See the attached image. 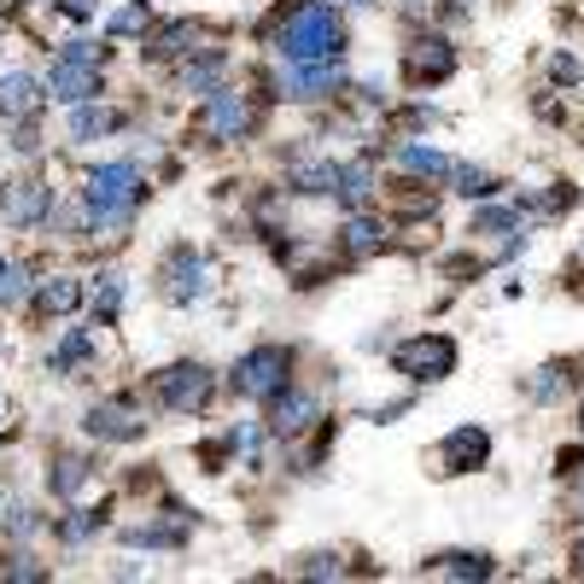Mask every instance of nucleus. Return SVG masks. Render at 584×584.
I'll list each match as a JSON object with an SVG mask.
<instances>
[{"instance_id": "obj_9", "label": "nucleus", "mask_w": 584, "mask_h": 584, "mask_svg": "<svg viewBox=\"0 0 584 584\" xmlns=\"http://www.w3.org/2000/svg\"><path fill=\"white\" fill-rule=\"evenodd\" d=\"M164 275H170V299H176V304H194V299H205V292H211V257H199V252H176V257H170V264H164Z\"/></svg>"}, {"instance_id": "obj_24", "label": "nucleus", "mask_w": 584, "mask_h": 584, "mask_svg": "<svg viewBox=\"0 0 584 584\" xmlns=\"http://www.w3.org/2000/svg\"><path fill=\"white\" fill-rule=\"evenodd\" d=\"M451 182H456V194H468V199H491L497 194V176L491 170H474V164H451Z\"/></svg>"}, {"instance_id": "obj_32", "label": "nucleus", "mask_w": 584, "mask_h": 584, "mask_svg": "<svg viewBox=\"0 0 584 584\" xmlns=\"http://www.w3.org/2000/svg\"><path fill=\"white\" fill-rule=\"evenodd\" d=\"M299 573L304 579H339V573H346V561H339V556H304Z\"/></svg>"}, {"instance_id": "obj_20", "label": "nucleus", "mask_w": 584, "mask_h": 584, "mask_svg": "<svg viewBox=\"0 0 584 584\" xmlns=\"http://www.w3.org/2000/svg\"><path fill=\"white\" fill-rule=\"evenodd\" d=\"M36 299H42L47 316H65V311H77V304H82V287L71 281V275H54V281H42Z\"/></svg>"}, {"instance_id": "obj_31", "label": "nucleus", "mask_w": 584, "mask_h": 584, "mask_svg": "<svg viewBox=\"0 0 584 584\" xmlns=\"http://www.w3.org/2000/svg\"><path fill=\"white\" fill-rule=\"evenodd\" d=\"M194 36H199V30H194V24H170V30H164V36H159V42H147V54H182V47H187V42H194Z\"/></svg>"}, {"instance_id": "obj_23", "label": "nucleus", "mask_w": 584, "mask_h": 584, "mask_svg": "<svg viewBox=\"0 0 584 584\" xmlns=\"http://www.w3.org/2000/svg\"><path fill=\"white\" fill-rule=\"evenodd\" d=\"M182 89H187V94H217V89H222V59H217V54H211V59H194V65L182 71Z\"/></svg>"}, {"instance_id": "obj_6", "label": "nucleus", "mask_w": 584, "mask_h": 584, "mask_svg": "<svg viewBox=\"0 0 584 584\" xmlns=\"http://www.w3.org/2000/svg\"><path fill=\"white\" fill-rule=\"evenodd\" d=\"M211 392H217V381L205 363H170L159 374V398H164V409H176V416H199V409L211 404Z\"/></svg>"}, {"instance_id": "obj_25", "label": "nucleus", "mask_w": 584, "mask_h": 584, "mask_svg": "<svg viewBox=\"0 0 584 584\" xmlns=\"http://www.w3.org/2000/svg\"><path fill=\"white\" fill-rule=\"evenodd\" d=\"M147 24H152V0H129L124 12H112V19H106L112 36H141Z\"/></svg>"}, {"instance_id": "obj_14", "label": "nucleus", "mask_w": 584, "mask_h": 584, "mask_svg": "<svg viewBox=\"0 0 584 584\" xmlns=\"http://www.w3.org/2000/svg\"><path fill=\"white\" fill-rule=\"evenodd\" d=\"M82 427H89L94 439H112V444L141 439V416H135L129 404H94L89 416H82Z\"/></svg>"}, {"instance_id": "obj_16", "label": "nucleus", "mask_w": 584, "mask_h": 584, "mask_svg": "<svg viewBox=\"0 0 584 584\" xmlns=\"http://www.w3.org/2000/svg\"><path fill=\"white\" fill-rule=\"evenodd\" d=\"M89 462H82V456H54V468H47V491H54V497H77L82 486H89Z\"/></svg>"}, {"instance_id": "obj_2", "label": "nucleus", "mask_w": 584, "mask_h": 584, "mask_svg": "<svg viewBox=\"0 0 584 584\" xmlns=\"http://www.w3.org/2000/svg\"><path fill=\"white\" fill-rule=\"evenodd\" d=\"M275 47H281V59H304V65H311V59H339V19H334V7H322V0L299 7L281 24Z\"/></svg>"}, {"instance_id": "obj_41", "label": "nucleus", "mask_w": 584, "mask_h": 584, "mask_svg": "<svg viewBox=\"0 0 584 584\" xmlns=\"http://www.w3.org/2000/svg\"><path fill=\"white\" fill-rule=\"evenodd\" d=\"M573 497H579V509H584V474H579V486H573Z\"/></svg>"}, {"instance_id": "obj_27", "label": "nucleus", "mask_w": 584, "mask_h": 584, "mask_svg": "<svg viewBox=\"0 0 584 584\" xmlns=\"http://www.w3.org/2000/svg\"><path fill=\"white\" fill-rule=\"evenodd\" d=\"M117 124V117L106 112V106H77V117H71V141H94V135H106Z\"/></svg>"}, {"instance_id": "obj_39", "label": "nucleus", "mask_w": 584, "mask_h": 584, "mask_svg": "<svg viewBox=\"0 0 584 584\" xmlns=\"http://www.w3.org/2000/svg\"><path fill=\"white\" fill-rule=\"evenodd\" d=\"M65 12H71V19H89V12H94V0H65Z\"/></svg>"}, {"instance_id": "obj_19", "label": "nucleus", "mask_w": 584, "mask_h": 584, "mask_svg": "<svg viewBox=\"0 0 584 584\" xmlns=\"http://www.w3.org/2000/svg\"><path fill=\"white\" fill-rule=\"evenodd\" d=\"M334 194L346 199L351 211H363V205L374 199V170H369V164H346V170H339V187H334Z\"/></svg>"}, {"instance_id": "obj_17", "label": "nucleus", "mask_w": 584, "mask_h": 584, "mask_svg": "<svg viewBox=\"0 0 584 584\" xmlns=\"http://www.w3.org/2000/svg\"><path fill=\"white\" fill-rule=\"evenodd\" d=\"M339 240H346V252L351 257H369V252H381L386 246V229L374 217H351L346 229H339Z\"/></svg>"}, {"instance_id": "obj_5", "label": "nucleus", "mask_w": 584, "mask_h": 584, "mask_svg": "<svg viewBox=\"0 0 584 584\" xmlns=\"http://www.w3.org/2000/svg\"><path fill=\"white\" fill-rule=\"evenodd\" d=\"M392 369L409 374V381H444V374L456 369V339H444V334L404 339V346L392 351Z\"/></svg>"}, {"instance_id": "obj_1", "label": "nucleus", "mask_w": 584, "mask_h": 584, "mask_svg": "<svg viewBox=\"0 0 584 584\" xmlns=\"http://www.w3.org/2000/svg\"><path fill=\"white\" fill-rule=\"evenodd\" d=\"M141 194H147L141 170H135L129 159L89 170V187H82V199H89V211H94V229H124V222L135 217V205H141Z\"/></svg>"}, {"instance_id": "obj_15", "label": "nucleus", "mask_w": 584, "mask_h": 584, "mask_svg": "<svg viewBox=\"0 0 584 584\" xmlns=\"http://www.w3.org/2000/svg\"><path fill=\"white\" fill-rule=\"evenodd\" d=\"M36 106H42L36 77H24V71H7V77H0V112H7V117H30Z\"/></svg>"}, {"instance_id": "obj_4", "label": "nucleus", "mask_w": 584, "mask_h": 584, "mask_svg": "<svg viewBox=\"0 0 584 584\" xmlns=\"http://www.w3.org/2000/svg\"><path fill=\"white\" fill-rule=\"evenodd\" d=\"M339 82H346V71H339V59H281L275 65V94L281 100H328L339 94Z\"/></svg>"}, {"instance_id": "obj_37", "label": "nucleus", "mask_w": 584, "mask_h": 584, "mask_svg": "<svg viewBox=\"0 0 584 584\" xmlns=\"http://www.w3.org/2000/svg\"><path fill=\"white\" fill-rule=\"evenodd\" d=\"M77 357H89V339H82V334H71V339H65V351L54 357V369H65V363H77Z\"/></svg>"}, {"instance_id": "obj_30", "label": "nucleus", "mask_w": 584, "mask_h": 584, "mask_svg": "<svg viewBox=\"0 0 584 584\" xmlns=\"http://www.w3.org/2000/svg\"><path fill=\"white\" fill-rule=\"evenodd\" d=\"M24 292H30V269L24 264H0V304H19L24 299Z\"/></svg>"}, {"instance_id": "obj_34", "label": "nucleus", "mask_w": 584, "mask_h": 584, "mask_svg": "<svg viewBox=\"0 0 584 584\" xmlns=\"http://www.w3.org/2000/svg\"><path fill=\"white\" fill-rule=\"evenodd\" d=\"M7 573H12V579H30V584H36V579H47V567H42L36 556H12V561H7Z\"/></svg>"}, {"instance_id": "obj_10", "label": "nucleus", "mask_w": 584, "mask_h": 584, "mask_svg": "<svg viewBox=\"0 0 584 584\" xmlns=\"http://www.w3.org/2000/svg\"><path fill=\"white\" fill-rule=\"evenodd\" d=\"M0 217L19 222V229L47 222V217H54V194H47V182H12L7 194H0Z\"/></svg>"}, {"instance_id": "obj_3", "label": "nucleus", "mask_w": 584, "mask_h": 584, "mask_svg": "<svg viewBox=\"0 0 584 584\" xmlns=\"http://www.w3.org/2000/svg\"><path fill=\"white\" fill-rule=\"evenodd\" d=\"M292 346H257L234 363V392L240 398H275V392H287L292 381Z\"/></svg>"}, {"instance_id": "obj_22", "label": "nucleus", "mask_w": 584, "mask_h": 584, "mask_svg": "<svg viewBox=\"0 0 584 584\" xmlns=\"http://www.w3.org/2000/svg\"><path fill=\"white\" fill-rule=\"evenodd\" d=\"M117 311H124V269H106V275L94 281V316L112 322Z\"/></svg>"}, {"instance_id": "obj_18", "label": "nucleus", "mask_w": 584, "mask_h": 584, "mask_svg": "<svg viewBox=\"0 0 584 584\" xmlns=\"http://www.w3.org/2000/svg\"><path fill=\"white\" fill-rule=\"evenodd\" d=\"M404 170H416V176H451V159H444L439 147H416V141H404L398 152H392Z\"/></svg>"}, {"instance_id": "obj_26", "label": "nucleus", "mask_w": 584, "mask_h": 584, "mask_svg": "<svg viewBox=\"0 0 584 584\" xmlns=\"http://www.w3.org/2000/svg\"><path fill=\"white\" fill-rule=\"evenodd\" d=\"M100 526H106V514H100V509H77V514H65V521H59V538L65 544H89Z\"/></svg>"}, {"instance_id": "obj_7", "label": "nucleus", "mask_w": 584, "mask_h": 584, "mask_svg": "<svg viewBox=\"0 0 584 584\" xmlns=\"http://www.w3.org/2000/svg\"><path fill=\"white\" fill-rule=\"evenodd\" d=\"M199 129H205V141H217V147L246 141V129H252V106H246V94L217 89V94L199 106Z\"/></svg>"}, {"instance_id": "obj_8", "label": "nucleus", "mask_w": 584, "mask_h": 584, "mask_svg": "<svg viewBox=\"0 0 584 584\" xmlns=\"http://www.w3.org/2000/svg\"><path fill=\"white\" fill-rule=\"evenodd\" d=\"M47 89H54L65 106H89V100L100 94V65L94 59H71V54H59L54 65V77H47Z\"/></svg>"}, {"instance_id": "obj_13", "label": "nucleus", "mask_w": 584, "mask_h": 584, "mask_svg": "<svg viewBox=\"0 0 584 584\" xmlns=\"http://www.w3.org/2000/svg\"><path fill=\"white\" fill-rule=\"evenodd\" d=\"M404 65H409V82H439V77H451L456 71V54H451V42H439V36H427V42H416L404 54Z\"/></svg>"}, {"instance_id": "obj_36", "label": "nucleus", "mask_w": 584, "mask_h": 584, "mask_svg": "<svg viewBox=\"0 0 584 584\" xmlns=\"http://www.w3.org/2000/svg\"><path fill=\"white\" fill-rule=\"evenodd\" d=\"M0 521H7V532H19V538H30V532H36V514H30V509H7Z\"/></svg>"}, {"instance_id": "obj_12", "label": "nucleus", "mask_w": 584, "mask_h": 584, "mask_svg": "<svg viewBox=\"0 0 584 584\" xmlns=\"http://www.w3.org/2000/svg\"><path fill=\"white\" fill-rule=\"evenodd\" d=\"M486 456H491V433H486V427H456V433L439 444L444 474H474Z\"/></svg>"}, {"instance_id": "obj_35", "label": "nucleus", "mask_w": 584, "mask_h": 584, "mask_svg": "<svg viewBox=\"0 0 584 584\" xmlns=\"http://www.w3.org/2000/svg\"><path fill=\"white\" fill-rule=\"evenodd\" d=\"M556 392H561V369H544L538 381H532V398H538V404H549Z\"/></svg>"}, {"instance_id": "obj_11", "label": "nucleus", "mask_w": 584, "mask_h": 584, "mask_svg": "<svg viewBox=\"0 0 584 584\" xmlns=\"http://www.w3.org/2000/svg\"><path fill=\"white\" fill-rule=\"evenodd\" d=\"M316 398L311 392H275V409H269V433L275 439H299V433H311L316 427Z\"/></svg>"}, {"instance_id": "obj_28", "label": "nucleus", "mask_w": 584, "mask_h": 584, "mask_svg": "<svg viewBox=\"0 0 584 584\" xmlns=\"http://www.w3.org/2000/svg\"><path fill=\"white\" fill-rule=\"evenodd\" d=\"M439 567L451 579H491V556H444Z\"/></svg>"}, {"instance_id": "obj_33", "label": "nucleus", "mask_w": 584, "mask_h": 584, "mask_svg": "<svg viewBox=\"0 0 584 584\" xmlns=\"http://www.w3.org/2000/svg\"><path fill=\"white\" fill-rule=\"evenodd\" d=\"M503 229H514V211H497L491 205V211L474 217V234H503Z\"/></svg>"}, {"instance_id": "obj_40", "label": "nucleus", "mask_w": 584, "mask_h": 584, "mask_svg": "<svg viewBox=\"0 0 584 584\" xmlns=\"http://www.w3.org/2000/svg\"><path fill=\"white\" fill-rule=\"evenodd\" d=\"M573 573H584V538L573 544Z\"/></svg>"}, {"instance_id": "obj_21", "label": "nucleus", "mask_w": 584, "mask_h": 584, "mask_svg": "<svg viewBox=\"0 0 584 584\" xmlns=\"http://www.w3.org/2000/svg\"><path fill=\"white\" fill-rule=\"evenodd\" d=\"M339 187V164H299L292 170V194H334Z\"/></svg>"}, {"instance_id": "obj_38", "label": "nucleus", "mask_w": 584, "mask_h": 584, "mask_svg": "<svg viewBox=\"0 0 584 584\" xmlns=\"http://www.w3.org/2000/svg\"><path fill=\"white\" fill-rule=\"evenodd\" d=\"M556 82H579V59L561 54V59H556Z\"/></svg>"}, {"instance_id": "obj_29", "label": "nucleus", "mask_w": 584, "mask_h": 584, "mask_svg": "<svg viewBox=\"0 0 584 584\" xmlns=\"http://www.w3.org/2000/svg\"><path fill=\"white\" fill-rule=\"evenodd\" d=\"M182 538H187V526H135L129 532V544H152V549H170Z\"/></svg>"}]
</instances>
